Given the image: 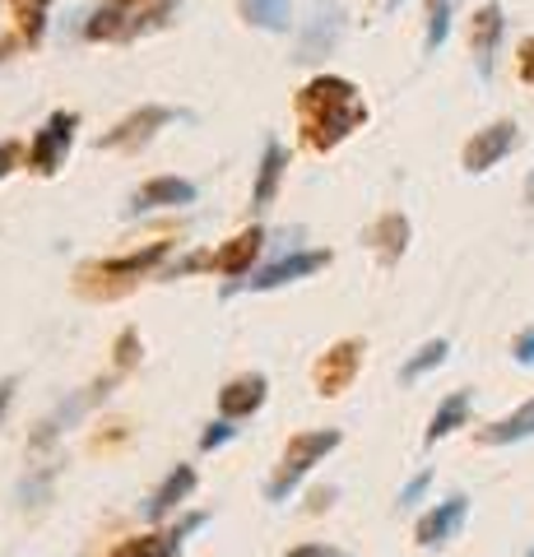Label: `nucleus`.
I'll return each instance as SVG.
<instances>
[{
	"label": "nucleus",
	"mask_w": 534,
	"mask_h": 557,
	"mask_svg": "<svg viewBox=\"0 0 534 557\" xmlns=\"http://www.w3.org/2000/svg\"><path fill=\"white\" fill-rule=\"evenodd\" d=\"M284 557H349V553L335 548V544H298V548H288Z\"/></svg>",
	"instance_id": "30"
},
{
	"label": "nucleus",
	"mask_w": 534,
	"mask_h": 557,
	"mask_svg": "<svg viewBox=\"0 0 534 557\" xmlns=\"http://www.w3.org/2000/svg\"><path fill=\"white\" fill-rule=\"evenodd\" d=\"M14 168H20V145H14V139H0V182H5Z\"/></svg>",
	"instance_id": "32"
},
{
	"label": "nucleus",
	"mask_w": 534,
	"mask_h": 557,
	"mask_svg": "<svg viewBox=\"0 0 534 557\" xmlns=\"http://www.w3.org/2000/svg\"><path fill=\"white\" fill-rule=\"evenodd\" d=\"M112 381L116 376H108V381H98V386H89V391H84V395H75L71 399V405H61L57 413H51V418H42V432H38V437H33V446H47V442H57L61 437V432L65 428H71L75 423V418L84 413V409H94L98 405V399H108V391H112Z\"/></svg>",
	"instance_id": "18"
},
{
	"label": "nucleus",
	"mask_w": 534,
	"mask_h": 557,
	"mask_svg": "<svg viewBox=\"0 0 534 557\" xmlns=\"http://www.w3.org/2000/svg\"><path fill=\"white\" fill-rule=\"evenodd\" d=\"M446 358H451V344H446V339H427L419 354H413L405 368H400V381H405V386H413V381H423L427 372H437Z\"/></svg>",
	"instance_id": "24"
},
{
	"label": "nucleus",
	"mask_w": 534,
	"mask_h": 557,
	"mask_svg": "<svg viewBox=\"0 0 534 557\" xmlns=\"http://www.w3.org/2000/svg\"><path fill=\"white\" fill-rule=\"evenodd\" d=\"M265 247V228H247V233H237L228 237L219 251H210V270L214 274H228V278H247L251 265H256V256H261Z\"/></svg>",
	"instance_id": "16"
},
{
	"label": "nucleus",
	"mask_w": 534,
	"mask_h": 557,
	"mask_svg": "<svg viewBox=\"0 0 534 557\" xmlns=\"http://www.w3.org/2000/svg\"><path fill=\"white\" fill-rule=\"evenodd\" d=\"M135 358H140V339H135V330H126V335L116 339V376H122Z\"/></svg>",
	"instance_id": "29"
},
{
	"label": "nucleus",
	"mask_w": 534,
	"mask_h": 557,
	"mask_svg": "<svg viewBox=\"0 0 534 557\" xmlns=\"http://www.w3.org/2000/svg\"><path fill=\"white\" fill-rule=\"evenodd\" d=\"M395 5H400V0H386V10H395Z\"/></svg>",
	"instance_id": "36"
},
{
	"label": "nucleus",
	"mask_w": 534,
	"mask_h": 557,
	"mask_svg": "<svg viewBox=\"0 0 534 557\" xmlns=\"http://www.w3.org/2000/svg\"><path fill=\"white\" fill-rule=\"evenodd\" d=\"M368 121V102L358 94L353 79L344 75H316L302 84L298 94V126L307 149L316 153H331L335 145H344L358 126Z\"/></svg>",
	"instance_id": "1"
},
{
	"label": "nucleus",
	"mask_w": 534,
	"mask_h": 557,
	"mask_svg": "<svg viewBox=\"0 0 534 557\" xmlns=\"http://www.w3.org/2000/svg\"><path fill=\"white\" fill-rule=\"evenodd\" d=\"M237 10H243V20L261 33H288L293 24V0H237Z\"/></svg>",
	"instance_id": "22"
},
{
	"label": "nucleus",
	"mask_w": 534,
	"mask_h": 557,
	"mask_svg": "<svg viewBox=\"0 0 534 557\" xmlns=\"http://www.w3.org/2000/svg\"><path fill=\"white\" fill-rule=\"evenodd\" d=\"M265 395H270L265 372H243V376H233L228 386L219 391V418H228V423H237V418H251L256 409L265 405Z\"/></svg>",
	"instance_id": "15"
},
{
	"label": "nucleus",
	"mask_w": 534,
	"mask_h": 557,
	"mask_svg": "<svg viewBox=\"0 0 534 557\" xmlns=\"http://www.w3.org/2000/svg\"><path fill=\"white\" fill-rule=\"evenodd\" d=\"M427 487H433V469H423V474H413V479L400 487V507H419Z\"/></svg>",
	"instance_id": "28"
},
{
	"label": "nucleus",
	"mask_w": 534,
	"mask_h": 557,
	"mask_svg": "<svg viewBox=\"0 0 534 557\" xmlns=\"http://www.w3.org/2000/svg\"><path fill=\"white\" fill-rule=\"evenodd\" d=\"M530 437H534V399H525L516 413L497 418V423L479 432V442H488V446H511V442H530Z\"/></svg>",
	"instance_id": "23"
},
{
	"label": "nucleus",
	"mask_w": 534,
	"mask_h": 557,
	"mask_svg": "<svg viewBox=\"0 0 534 557\" xmlns=\"http://www.w3.org/2000/svg\"><path fill=\"white\" fill-rule=\"evenodd\" d=\"M521 145V126L516 121H493V126H484L479 131L470 145H464V153H460V163H464V172H488V168H497L507 159V153Z\"/></svg>",
	"instance_id": "8"
},
{
	"label": "nucleus",
	"mask_w": 534,
	"mask_h": 557,
	"mask_svg": "<svg viewBox=\"0 0 534 557\" xmlns=\"http://www.w3.org/2000/svg\"><path fill=\"white\" fill-rule=\"evenodd\" d=\"M368 242L376 247V256H382L386 265H395V260L405 256V247H409V219L405 214H382L368 228Z\"/></svg>",
	"instance_id": "21"
},
{
	"label": "nucleus",
	"mask_w": 534,
	"mask_h": 557,
	"mask_svg": "<svg viewBox=\"0 0 534 557\" xmlns=\"http://www.w3.org/2000/svg\"><path fill=\"white\" fill-rule=\"evenodd\" d=\"M47 5H51V0H14V14H20V28H24L28 42L42 38V28H47Z\"/></svg>",
	"instance_id": "26"
},
{
	"label": "nucleus",
	"mask_w": 534,
	"mask_h": 557,
	"mask_svg": "<svg viewBox=\"0 0 534 557\" xmlns=\"http://www.w3.org/2000/svg\"><path fill=\"white\" fill-rule=\"evenodd\" d=\"M470 391H451L437 405V413H433V423H427V446H437V442H446L451 432H460L464 423H470Z\"/></svg>",
	"instance_id": "19"
},
{
	"label": "nucleus",
	"mask_w": 534,
	"mask_h": 557,
	"mask_svg": "<svg viewBox=\"0 0 534 557\" xmlns=\"http://www.w3.org/2000/svg\"><path fill=\"white\" fill-rule=\"evenodd\" d=\"M210 525V516L204 511H186L172 530H159V534H145V539H126L122 548H116L112 557H182L186 539H191L196 530Z\"/></svg>",
	"instance_id": "9"
},
{
	"label": "nucleus",
	"mask_w": 534,
	"mask_h": 557,
	"mask_svg": "<svg viewBox=\"0 0 534 557\" xmlns=\"http://www.w3.org/2000/svg\"><path fill=\"white\" fill-rule=\"evenodd\" d=\"M233 437H237V428L228 423V418H214V423L200 432V450H219V446H228Z\"/></svg>",
	"instance_id": "27"
},
{
	"label": "nucleus",
	"mask_w": 534,
	"mask_h": 557,
	"mask_svg": "<svg viewBox=\"0 0 534 557\" xmlns=\"http://www.w3.org/2000/svg\"><path fill=\"white\" fill-rule=\"evenodd\" d=\"M335 260L331 247H316V251H288L280 260H270V265L251 270L247 278H228L223 284V298H237V293H270V288H284V284H298V278L325 270Z\"/></svg>",
	"instance_id": "4"
},
{
	"label": "nucleus",
	"mask_w": 534,
	"mask_h": 557,
	"mask_svg": "<svg viewBox=\"0 0 534 557\" xmlns=\"http://www.w3.org/2000/svg\"><path fill=\"white\" fill-rule=\"evenodd\" d=\"M358 368H363V339H339V344H331L316 358L312 381H316L321 395H344V391L353 386Z\"/></svg>",
	"instance_id": "7"
},
{
	"label": "nucleus",
	"mask_w": 534,
	"mask_h": 557,
	"mask_svg": "<svg viewBox=\"0 0 534 557\" xmlns=\"http://www.w3.org/2000/svg\"><path fill=\"white\" fill-rule=\"evenodd\" d=\"M502 33H507V14H502V5H479V10H474L470 51H474V65H479V75H484V79H493V65H497V47H502Z\"/></svg>",
	"instance_id": "14"
},
{
	"label": "nucleus",
	"mask_w": 534,
	"mask_h": 557,
	"mask_svg": "<svg viewBox=\"0 0 534 557\" xmlns=\"http://www.w3.org/2000/svg\"><path fill=\"white\" fill-rule=\"evenodd\" d=\"M339 428H316V432H293L284 456H280V469H274V479L265 483V497L274 502V507H284V502L298 493L302 479L312 474V469L331 456V450H339Z\"/></svg>",
	"instance_id": "2"
},
{
	"label": "nucleus",
	"mask_w": 534,
	"mask_h": 557,
	"mask_svg": "<svg viewBox=\"0 0 534 557\" xmlns=\"http://www.w3.org/2000/svg\"><path fill=\"white\" fill-rule=\"evenodd\" d=\"M108 5H116V10H126V14H135V20H140V14H145V5H149V0H108Z\"/></svg>",
	"instance_id": "34"
},
{
	"label": "nucleus",
	"mask_w": 534,
	"mask_h": 557,
	"mask_svg": "<svg viewBox=\"0 0 534 557\" xmlns=\"http://www.w3.org/2000/svg\"><path fill=\"white\" fill-rule=\"evenodd\" d=\"M172 121H177V112L159 108V102H149V108H140V112H131V116L116 121V126L98 139V149H140V145H149V139L159 135L163 126H172Z\"/></svg>",
	"instance_id": "10"
},
{
	"label": "nucleus",
	"mask_w": 534,
	"mask_h": 557,
	"mask_svg": "<svg viewBox=\"0 0 534 557\" xmlns=\"http://www.w3.org/2000/svg\"><path fill=\"white\" fill-rule=\"evenodd\" d=\"M84 33H89L94 42H131V38H140V20L116 5H102V10H94V20Z\"/></svg>",
	"instance_id": "20"
},
{
	"label": "nucleus",
	"mask_w": 534,
	"mask_h": 557,
	"mask_svg": "<svg viewBox=\"0 0 534 557\" xmlns=\"http://www.w3.org/2000/svg\"><path fill=\"white\" fill-rule=\"evenodd\" d=\"M525 200L534 205V172H530V182H525Z\"/></svg>",
	"instance_id": "35"
},
{
	"label": "nucleus",
	"mask_w": 534,
	"mask_h": 557,
	"mask_svg": "<svg viewBox=\"0 0 534 557\" xmlns=\"http://www.w3.org/2000/svg\"><path fill=\"white\" fill-rule=\"evenodd\" d=\"M530 557H534V548H530Z\"/></svg>",
	"instance_id": "37"
},
{
	"label": "nucleus",
	"mask_w": 534,
	"mask_h": 557,
	"mask_svg": "<svg viewBox=\"0 0 534 557\" xmlns=\"http://www.w3.org/2000/svg\"><path fill=\"white\" fill-rule=\"evenodd\" d=\"M344 38V10L335 0H312L307 20L298 24V61H321L331 57Z\"/></svg>",
	"instance_id": "6"
},
{
	"label": "nucleus",
	"mask_w": 534,
	"mask_h": 557,
	"mask_svg": "<svg viewBox=\"0 0 534 557\" xmlns=\"http://www.w3.org/2000/svg\"><path fill=\"white\" fill-rule=\"evenodd\" d=\"M284 168H288V149L270 135L265 149H261V168H256V186H251V214H261V209L274 205V196H280V182H284Z\"/></svg>",
	"instance_id": "17"
},
{
	"label": "nucleus",
	"mask_w": 534,
	"mask_h": 557,
	"mask_svg": "<svg viewBox=\"0 0 534 557\" xmlns=\"http://www.w3.org/2000/svg\"><path fill=\"white\" fill-rule=\"evenodd\" d=\"M464 520H470V497L451 493V497L437 502V507L419 520L413 539H419V548H442V544H451V539L464 530Z\"/></svg>",
	"instance_id": "11"
},
{
	"label": "nucleus",
	"mask_w": 534,
	"mask_h": 557,
	"mask_svg": "<svg viewBox=\"0 0 534 557\" xmlns=\"http://www.w3.org/2000/svg\"><path fill=\"white\" fill-rule=\"evenodd\" d=\"M521 79H525V84H534V38H525V42H521Z\"/></svg>",
	"instance_id": "33"
},
{
	"label": "nucleus",
	"mask_w": 534,
	"mask_h": 557,
	"mask_svg": "<svg viewBox=\"0 0 534 557\" xmlns=\"http://www.w3.org/2000/svg\"><path fill=\"white\" fill-rule=\"evenodd\" d=\"M456 5H460V0H427V38H423L427 51H437L446 42L451 20H456Z\"/></svg>",
	"instance_id": "25"
},
{
	"label": "nucleus",
	"mask_w": 534,
	"mask_h": 557,
	"mask_svg": "<svg viewBox=\"0 0 534 557\" xmlns=\"http://www.w3.org/2000/svg\"><path fill=\"white\" fill-rule=\"evenodd\" d=\"M172 251V242L159 237V242H149L145 251H131V256H116V260H98V265H84L79 270V288L89 293V298H98V293H122L126 284H135V278H145V274H159V265L167 260Z\"/></svg>",
	"instance_id": "3"
},
{
	"label": "nucleus",
	"mask_w": 534,
	"mask_h": 557,
	"mask_svg": "<svg viewBox=\"0 0 534 557\" xmlns=\"http://www.w3.org/2000/svg\"><path fill=\"white\" fill-rule=\"evenodd\" d=\"M196 483H200V474H196L191 465H177V469H167V474H163V483H159V487H153V493L145 497V520H149V525H159V520H167L172 511H182L186 502H191Z\"/></svg>",
	"instance_id": "12"
},
{
	"label": "nucleus",
	"mask_w": 534,
	"mask_h": 557,
	"mask_svg": "<svg viewBox=\"0 0 534 557\" xmlns=\"http://www.w3.org/2000/svg\"><path fill=\"white\" fill-rule=\"evenodd\" d=\"M511 358H516V362H521V368H534V325L525 330V335H521V339H516V344H511Z\"/></svg>",
	"instance_id": "31"
},
{
	"label": "nucleus",
	"mask_w": 534,
	"mask_h": 557,
	"mask_svg": "<svg viewBox=\"0 0 534 557\" xmlns=\"http://www.w3.org/2000/svg\"><path fill=\"white\" fill-rule=\"evenodd\" d=\"M196 196H200L196 182H186V177H153L131 196L126 214L140 219V214H153V209H182V205H196Z\"/></svg>",
	"instance_id": "13"
},
{
	"label": "nucleus",
	"mask_w": 534,
	"mask_h": 557,
	"mask_svg": "<svg viewBox=\"0 0 534 557\" xmlns=\"http://www.w3.org/2000/svg\"><path fill=\"white\" fill-rule=\"evenodd\" d=\"M75 131H79V112H51L38 135L28 139V168L38 172V177H51V172H61L65 159H71V145H75Z\"/></svg>",
	"instance_id": "5"
}]
</instances>
